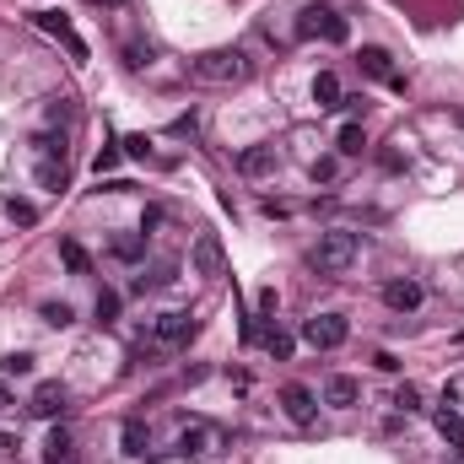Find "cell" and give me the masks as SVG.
<instances>
[{"instance_id":"6da1fadb","label":"cell","mask_w":464,"mask_h":464,"mask_svg":"<svg viewBox=\"0 0 464 464\" xmlns=\"http://www.w3.org/2000/svg\"><path fill=\"white\" fill-rule=\"evenodd\" d=\"M189 71H194V82H201V87H243L254 76V59L243 49H206Z\"/></svg>"},{"instance_id":"44dd1931","label":"cell","mask_w":464,"mask_h":464,"mask_svg":"<svg viewBox=\"0 0 464 464\" xmlns=\"http://www.w3.org/2000/svg\"><path fill=\"white\" fill-rule=\"evenodd\" d=\"M38 184L43 189H65V157H43L38 162Z\"/></svg>"},{"instance_id":"d6a6232c","label":"cell","mask_w":464,"mask_h":464,"mask_svg":"<svg viewBox=\"0 0 464 464\" xmlns=\"http://www.w3.org/2000/svg\"><path fill=\"white\" fill-rule=\"evenodd\" d=\"M6 411H12V389H6V383H0V416H6Z\"/></svg>"},{"instance_id":"cb8c5ba5","label":"cell","mask_w":464,"mask_h":464,"mask_svg":"<svg viewBox=\"0 0 464 464\" xmlns=\"http://www.w3.org/2000/svg\"><path fill=\"white\" fill-rule=\"evenodd\" d=\"M43 324H54V329L76 324V308H71V303H43Z\"/></svg>"},{"instance_id":"d4e9b609","label":"cell","mask_w":464,"mask_h":464,"mask_svg":"<svg viewBox=\"0 0 464 464\" xmlns=\"http://www.w3.org/2000/svg\"><path fill=\"white\" fill-rule=\"evenodd\" d=\"M146 254V232L141 238H114V259H141Z\"/></svg>"},{"instance_id":"52a82bcc","label":"cell","mask_w":464,"mask_h":464,"mask_svg":"<svg viewBox=\"0 0 464 464\" xmlns=\"http://www.w3.org/2000/svg\"><path fill=\"white\" fill-rule=\"evenodd\" d=\"M189 264H194V276H206V281L227 276V248H222V238H216V232H201V238H194V248H189Z\"/></svg>"},{"instance_id":"484cf974","label":"cell","mask_w":464,"mask_h":464,"mask_svg":"<svg viewBox=\"0 0 464 464\" xmlns=\"http://www.w3.org/2000/svg\"><path fill=\"white\" fill-rule=\"evenodd\" d=\"M0 373H6V378H28V373H33V357H28V351H12L6 362H0Z\"/></svg>"},{"instance_id":"d6986e66","label":"cell","mask_w":464,"mask_h":464,"mask_svg":"<svg viewBox=\"0 0 464 464\" xmlns=\"http://www.w3.org/2000/svg\"><path fill=\"white\" fill-rule=\"evenodd\" d=\"M59 259H65V271H71V276H87V271H92V259H87V248H82L76 238L59 243Z\"/></svg>"},{"instance_id":"3957f363","label":"cell","mask_w":464,"mask_h":464,"mask_svg":"<svg viewBox=\"0 0 464 464\" xmlns=\"http://www.w3.org/2000/svg\"><path fill=\"white\" fill-rule=\"evenodd\" d=\"M297 38H324V43H346L351 38V22L335 12V6H303L297 12Z\"/></svg>"},{"instance_id":"277c9868","label":"cell","mask_w":464,"mask_h":464,"mask_svg":"<svg viewBox=\"0 0 464 464\" xmlns=\"http://www.w3.org/2000/svg\"><path fill=\"white\" fill-rule=\"evenodd\" d=\"M222 448H227V432L216 427V421H189L184 432H178V453L184 459H222Z\"/></svg>"},{"instance_id":"ffe728a7","label":"cell","mask_w":464,"mask_h":464,"mask_svg":"<svg viewBox=\"0 0 464 464\" xmlns=\"http://www.w3.org/2000/svg\"><path fill=\"white\" fill-rule=\"evenodd\" d=\"M259 341H264V351H271L276 362L292 357V335H287V329H276V324H264V329H259Z\"/></svg>"},{"instance_id":"8992f818","label":"cell","mask_w":464,"mask_h":464,"mask_svg":"<svg viewBox=\"0 0 464 464\" xmlns=\"http://www.w3.org/2000/svg\"><path fill=\"white\" fill-rule=\"evenodd\" d=\"M194 329H201V319L184 313V308H173V313H157L152 341H157L162 351H178V346H189V341H194Z\"/></svg>"},{"instance_id":"30bf717a","label":"cell","mask_w":464,"mask_h":464,"mask_svg":"<svg viewBox=\"0 0 464 464\" xmlns=\"http://www.w3.org/2000/svg\"><path fill=\"white\" fill-rule=\"evenodd\" d=\"M33 22H38V28H43V33H49V38H59V43H65V49H71V59H76V65H82V59H87V43H82V33H76V28H71V22H65V12H38V17H33Z\"/></svg>"},{"instance_id":"ac0fdd59","label":"cell","mask_w":464,"mask_h":464,"mask_svg":"<svg viewBox=\"0 0 464 464\" xmlns=\"http://www.w3.org/2000/svg\"><path fill=\"white\" fill-rule=\"evenodd\" d=\"M119 443H124V453H130V459H141V453H146V443H152V432H146V421H124V432H119Z\"/></svg>"},{"instance_id":"1f68e13d","label":"cell","mask_w":464,"mask_h":464,"mask_svg":"<svg viewBox=\"0 0 464 464\" xmlns=\"http://www.w3.org/2000/svg\"><path fill=\"white\" fill-rule=\"evenodd\" d=\"M92 6H103V12H124L130 0H92Z\"/></svg>"},{"instance_id":"5b68a950","label":"cell","mask_w":464,"mask_h":464,"mask_svg":"<svg viewBox=\"0 0 464 464\" xmlns=\"http://www.w3.org/2000/svg\"><path fill=\"white\" fill-rule=\"evenodd\" d=\"M303 341H308L313 351H341V346L351 341V319H346V313H313V319L303 324Z\"/></svg>"},{"instance_id":"ba28073f","label":"cell","mask_w":464,"mask_h":464,"mask_svg":"<svg viewBox=\"0 0 464 464\" xmlns=\"http://www.w3.org/2000/svg\"><path fill=\"white\" fill-rule=\"evenodd\" d=\"M427 303V287L416 281V276H394V281H383V308L389 313H416Z\"/></svg>"},{"instance_id":"4fadbf2b","label":"cell","mask_w":464,"mask_h":464,"mask_svg":"<svg viewBox=\"0 0 464 464\" xmlns=\"http://www.w3.org/2000/svg\"><path fill=\"white\" fill-rule=\"evenodd\" d=\"M362 400V383L357 378H346V373H335V378H324V405H335V411H346V405H357Z\"/></svg>"},{"instance_id":"2e32d148","label":"cell","mask_w":464,"mask_h":464,"mask_svg":"<svg viewBox=\"0 0 464 464\" xmlns=\"http://www.w3.org/2000/svg\"><path fill=\"white\" fill-rule=\"evenodd\" d=\"M437 432H443V443H448V448H453V453L464 459V416H459V411L448 405V400L437 405Z\"/></svg>"},{"instance_id":"7a4b0ae2","label":"cell","mask_w":464,"mask_h":464,"mask_svg":"<svg viewBox=\"0 0 464 464\" xmlns=\"http://www.w3.org/2000/svg\"><path fill=\"white\" fill-rule=\"evenodd\" d=\"M357 254H362L357 232L335 227V232H324V238H319V248H313V271H319V276H346L351 264H357Z\"/></svg>"},{"instance_id":"7c38bea8","label":"cell","mask_w":464,"mask_h":464,"mask_svg":"<svg viewBox=\"0 0 464 464\" xmlns=\"http://www.w3.org/2000/svg\"><path fill=\"white\" fill-rule=\"evenodd\" d=\"M28 411L38 416V421H54V416H65V389L49 378V383H38L33 389V400H28Z\"/></svg>"},{"instance_id":"603a6c76","label":"cell","mask_w":464,"mask_h":464,"mask_svg":"<svg viewBox=\"0 0 464 464\" xmlns=\"http://www.w3.org/2000/svg\"><path fill=\"white\" fill-rule=\"evenodd\" d=\"M394 411L416 416V411H421V389H416V383H400V389H394Z\"/></svg>"},{"instance_id":"9a60e30c","label":"cell","mask_w":464,"mask_h":464,"mask_svg":"<svg viewBox=\"0 0 464 464\" xmlns=\"http://www.w3.org/2000/svg\"><path fill=\"white\" fill-rule=\"evenodd\" d=\"M313 103H319V108H329V114L346 108V87H341V76H335V71H319V76H313Z\"/></svg>"},{"instance_id":"83f0119b","label":"cell","mask_w":464,"mask_h":464,"mask_svg":"<svg viewBox=\"0 0 464 464\" xmlns=\"http://www.w3.org/2000/svg\"><path fill=\"white\" fill-rule=\"evenodd\" d=\"M119 162H124V146H103V152H98V162H92V168H98V178H103V173H114V168H119Z\"/></svg>"},{"instance_id":"f546056e","label":"cell","mask_w":464,"mask_h":464,"mask_svg":"<svg viewBox=\"0 0 464 464\" xmlns=\"http://www.w3.org/2000/svg\"><path fill=\"white\" fill-rule=\"evenodd\" d=\"M119 146H124V157H130V162H146V152H152V146H146V136H124Z\"/></svg>"},{"instance_id":"8fae6325","label":"cell","mask_w":464,"mask_h":464,"mask_svg":"<svg viewBox=\"0 0 464 464\" xmlns=\"http://www.w3.org/2000/svg\"><path fill=\"white\" fill-rule=\"evenodd\" d=\"M357 65H362V76H373V82H389V87H405V76L394 71V54H389V49H373V43H367V49L357 54Z\"/></svg>"},{"instance_id":"e0dca14e","label":"cell","mask_w":464,"mask_h":464,"mask_svg":"<svg viewBox=\"0 0 464 464\" xmlns=\"http://www.w3.org/2000/svg\"><path fill=\"white\" fill-rule=\"evenodd\" d=\"M43 464H76V443H71V432H65V427L49 432V443H43Z\"/></svg>"},{"instance_id":"7402d4cb","label":"cell","mask_w":464,"mask_h":464,"mask_svg":"<svg viewBox=\"0 0 464 464\" xmlns=\"http://www.w3.org/2000/svg\"><path fill=\"white\" fill-rule=\"evenodd\" d=\"M335 146H341L346 157H357V152L367 146V136H362V124H341V136H335Z\"/></svg>"},{"instance_id":"5bb4252c","label":"cell","mask_w":464,"mask_h":464,"mask_svg":"<svg viewBox=\"0 0 464 464\" xmlns=\"http://www.w3.org/2000/svg\"><path fill=\"white\" fill-rule=\"evenodd\" d=\"M276 162H281V157H276V146H248V152L238 157V173H243V178H271V173H276Z\"/></svg>"},{"instance_id":"f1b7e54d","label":"cell","mask_w":464,"mask_h":464,"mask_svg":"<svg viewBox=\"0 0 464 464\" xmlns=\"http://www.w3.org/2000/svg\"><path fill=\"white\" fill-rule=\"evenodd\" d=\"M119 319V292H98V324H114Z\"/></svg>"},{"instance_id":"4316f807","label":"cell","mask_w":464,"mask_h":464,"mask_svg":"<svg viewBox=\"0 0 464 464\" xmlns=\"http://www.w3.org/2000/svg\"><path fill=\"white\" fill-rule=\"evenodd\" d=\"M6 216H12L17 227H33V222H38V211H33L28 201H17V194H12V201H6Z\"/></svg>"},{"instance_id":"4dcf8cb0","label":"cell","mask_w":464,"mask_h":464,"mask_svg":"<svg viewBox=\"0 0 464 464\" xmlns=\"http://www.w3.org/2000/svg\"><path fill=\"white\" fill-rule=\"evenodd\" d=\"M276 303H281L276 287H264V292H259V313H276Z\"/></svg>"},{"instance_id":"9c48e42d","label":"cell","mask_w":464,"mask_h":464,"mask_svg":"<svg viewBox=\"0 0 464 464\" xmlns=\"http://www.w3.org/2000/svg\"><path fill=\"white\" fill-rule=\"evenodd\" d=\"M281 411H287L297 427H313V421H319V394H313L308 383H287V389H281Z\"/></svg>"}]
</instances>
